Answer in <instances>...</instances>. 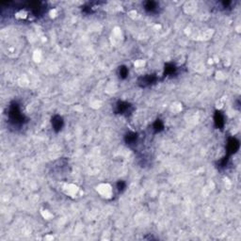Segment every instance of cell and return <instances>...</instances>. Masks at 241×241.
Wrapping results in <instances>:
<instances>
[{
  "label": "cell",
  "mask_w": 241,
  "mask_h": 241,
  "mask_svg": "<svg viewBox=\"0 0 241 241\" xmlns=\"http://www.w3.org/2000/svg\"><path fill=\"white\" fill-rule=\"evenodd\" d=\"M9 116H10V120L13 123H22V122L24 120V116L21 114L20 109H19V106L16 103H13L11 105Z\"/></svg>",
  "instance_id": "6da1fadb"
},
{
  "label": "cell",
  "mask_w": 241,
  "mask_h": 241,
  "mask_svg": "<svg viewBox=\"0 0 241 241\" xmlns=\"http://www.w3.org/2000/svg\"><path fill=\"white\" fill-rule=\"evenodd\" d=\"M156 80V77L154 74H149L142 76L139 79V85L141 87H148L152 84H154Z\"/></svg>",
  "instance_id": "7a4b0ae2"
},
{
  "label": "cell",
  "mask_w": 241,
  "mask_h": 241,
  "mask_svg": "<svg viewBox=\"0 0 241 241\" xmlns=\"http://www.w3.org/2000/svg\"><path fill=\"white\" fill-rule=\"evenodd\" d=\"M52 126L56 132L60 131L63 126V119L59 115L54 116L52 118Z\"/></svg>",
  "instance_id": "3957f363"
},
{
  "label": "cell",
  "mask_w": 241,
  "mask_h": 241,
  "mask_svg": "<svg viewBox=\"0 0 241 241\" xmlns=\"http://www.w3.org/2000/svg\"><path fill=\"white\" fill-rule=\"evenodd\" d=\"M227 149L229 154H234L239 149V141L234 138L230 139L227 143Z\"/></svg>",
  "instance_id": "277c9868"
},
{
  "label": "cell",
  "mask_w": 241,
  "mask_h": 241,
  "mask_svg": "<svg viewBox=\"0 0 241 241\" xmlns=\"http://www.w3.org/2000/svg\"><path fill=\"white\" fill-rule=\"evenodd\" d=\"M130 108V105L127 104V103H124V102H119L117 104V109H116V111L120 114H124L125 112H127V110L129 109Z\"/></svg>",
  "instance_id": "5b68a950"
},
{
  "label": "cell",
  "mask_w": 241,
  "mask_h": 241,
  "mask_svg": "<svg viewBox=\"0 0 241 241\" xmlns=\"http://www.w3.org/2000/svg\"><path fill=\"white\" fill-rule=\"evenodd\" d=\"M214 121H215V124L218 128H221L224 124V118L223 115L221 114V112L217 111L215 114V117H214Z\"/></svg>",
  "instance_id": "8992f818"
},
{
  "label": "cell",
  "mask_w": 241,
  "mask_h": 241,
  "mask_svg": "<svg viewBox=\"0 0 241 241\" xmlns=\"http://www.w3.org/2000/svg\"><path fill=\"white\" fill-rule=\"evenodd\" d=\"M125 141H126V143L127 144H134V143H136V141H137V134H135V133H129V134H127L126 135V137H125Z\"/></svg>",
  "instance_id": "52a82bcc"
},
{
  "label": "cell",
  "mask_w": 241,
  "mask_h": 241,
  "mask_svg": "<svg viewBox=\"0 0 241 241\" xmlns=\"http://www.w3.org/2000/svg\"><path fill=\"white\" fill-rule=\"evenodd\" d=\"M156 9V3L154 1H148L145 4V10L148 11H154Z\"/></svg>",
  "instance_id": "ba28073f"
},
{
  "label": "cell",
  "mask_w": 241,
  "mask_h": 241,
  "mask_svg": "<svg viewBox=\"0 0 241 241\" xmlns=\"http://www.w3.org/2000/svg\"><path fill=\"white\" fill-rule=\"evenodd\" d=\"M176 68L173 64H167V66L165 67V73L167 74H173Z\"/></svg>",
  "instance_id": "9c48e42d"
},
{
  "label": "cell",
  "mask_w": 241,
  "mask_h": 241,
  "mask_svg": "<svg viewBox=\"0 0 241 241\" xmlns=\"http://www.w3.org/2000/svg\"><path fill=\"white\" fill-rule=\"evenodd\" d=\"M163 123L160 120H157L154 123V129L155 130V132H160L163 129Z\"/></svg>",
  "instance_id": "30bf717a"
},
{
  "label": "cell",
  "mask_w": 241,
  "mask_h": 241,
  "mask_svg": "<svg viewBox=\"0 0 241 241\" xmlns=\"http://www.w3.org/2000/svg\"><path fill=\"white\" fill-rule=\"evenodd\" d=\"M128 74V70L125 66L120 67V77L121 78H125Z\"/></svg>",
  "instance_id": "8fae6325"
},
{
  "label": "cell",
  "mask_w": 241,
  "mask_h": 241,
  "mask_svg": "<svg viewBox=\"0 0 241 241\" xmlns=\"http://www.w3.org/2000/svg\"><path fill=\"white\" fill-rule=\"evenodd\" d=\"M125 183L123 182V181H120L119 183H118V190H120V191H123L124 189H125Z\"/></svg>",
  "instance_id": "7c38bea8"
}]
</instances>
